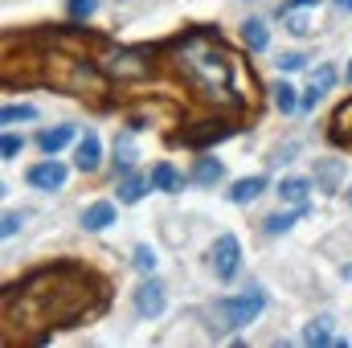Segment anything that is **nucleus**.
<instances>
[{
  "label": "nucleus",
  "instance_id": "9b49d317",
  "mask_svg": "<svg viewBox=\"0 0 352 348\" xmlns=\"http://www.w3.org/2000/svg\"><path fill=\"white\" fill-rule=\"evenodd\" d=\"M328 135H332V144H344V148H352V98H344V102L332 111Z\"/></svg>",
  "mask_w": 352,
  "mask_h": 348
},
{
  "label": "nucleus",
  "instance_id": "cd10ccee",
  "mask_svg": "<svg viewBox=\"0 0 352 348\" xmlns=\"http://www.w3.org/2000/svg\"><path fill=\"white\" fill-rule=\"evenodd\" d=\"M283 21H287V29H291L295 37H307V33H311V29H307V21H303L299 12H283Z\"/></svg>",
  "mask_w": 352,
  "mask_h": 348
},
{
  "label": "nucleus",
  "instance_id": "423d86ee",
  "mask_svg": "<svg viewBox=\"0 0 352 348\" xmlns=\"http://www.w3.org/2000/svg\"><path fill=\"white\" fill-rule=\"evenodd\" d=\"M213 274L217 279H234L238 274V259H242V246H238V238L234 234H221L217 242H213Z\"/></svg>",
  "mask_w": 352,
  "mask_h": 348
},
{
  "label": "nucleus",
  "instance_id": "c756f323",
  "mask_svg": "<svg viewBox=\"0 0 352 348\" xmlns=\"http://www.w3.org/2000/svg\"><path fill=\"white\" fill-rule=\"evenodd\" d=\"M16 230H21V213H4V226H0V234H4V238H12Z\"/></svg>",
  "mask_w": 352,
  "mask_h": 348
},
{
  "label": "nucleus",
  "instance_id": "6ab92c4d",
  "mask_svg": "<svg viewBox=\"0 0 352 348\" xmlns=\"http://www.w3.org/2000/svg\"><path fill=\"white\" fill-rule=\"evenodd\" d=\"M307 180H299V176H287L283 184H278V197L283 201H291V205H303V209H311V201H307Z\"/></svg>",
  "mask_w": 352,
  "mask_h": 348
},
{
  "label": "nucleus",
  "instance_id": "0eeeda50",
  "mask_svg": "<svg viewBox=\"0 0 352 348\" xmlns=\"http://www.w3.org/2000/svg\"><path fill=\"white\" fill-rule=\"evenodd\" d=\"M135 312H140L144 320H156V316L164 312V283H156V279L140 283V291H135Z\"/></svg>",
  "mask_w": 352,
  "mask_h": 348
},
{
  "label": "nucleus",
  "instance_id": "4be33fe9",
  "mask_svg": "<svg viewBox=\"0 0 352 348\" xmlns=\"http://www.w3.org/2000/svg\"><path fill=\"white\" fill-rule=\"evenodd\" d=\"M307 213H311V209H303V205H295V209H291V213H283V217L274 213V217H266V234H287V230H291L299 217H307Z\"/></svg>",
  "mask_w": 352,
  "mask_h": 348
},
{
  "label": "nucleus",
  "instance_id": "7c9ffc66",
  "mask_svg": "<svg viewBox=\"0 0 352 348\" xmlns=\"http://www.w3.org/2000/svg\"><path fill=\"white\" fill-rule=\"evenodd\" d=\"M303 62H307L303 54H283V58H278V66H283V70H299Z\"/></svg>",
  "mask_w": 352,
  "mask_h": 348
},
{
  "label": "nucleus",
  "instance_id": "6e6552de",
  "mask_svg": "<svg viewBox=\"0 0 352 348\" xmlns=\"http://www.w3.org/2000/svg\"><path fill=\"white\" fill-rule=\"evenodd\" d=\"M29 184H33V188H41V193H54V188H62V184H66V168H62L58 160H45V164L29 168Z\"/></svg>",
  "mask_w": 352,
  "mask_h": 348
},
{
  "label": "nucleus",
  "instance_id": "9d476101",
  "mask_svg": "<svg viewBox=\"0 0 352 348\" xmlns=\"http://www.w3.org/2000/svg\"><path fill=\"white\" fill-rule=\"evenodd\" d=\"M332 87H336V70H332V66H320V70L311 74V83H307V90H303L299 107H307V111H311V107H316V102H320V98H324V94H328Z\"/></svg>",
  "mask_w": 352,
  "mask_h": 348
},
{
  "label": "nucleus",
  "instance_id": "5701e85b",
  "mask_svg": "<svg viewBox=\"0 0 352 348\" xmlns=\"http://www.w3.org/2000/svg\"><path fill=\"white\" fill-rule=\"evenodd\" d=\"M221 176H226L221 160H197V168H192V180L197 184H217Z\"/></svg>",
  "mask_w": 352,
  "mask_h": 348
},
{
  "label": "nucleus",
  "instance_id": "412c9836",
  "mask_svg": "<svg viewBox=\"0 0 352 348\" xmlns=\"http://www.w3.org/2000/svg\"><path fill=\"white\" fill-rule=\"evenodd\" d=\"M180 184H184V176L176 173L173 164H156V168H152V188H160V193H180Z\"/></svg>",
  "mask_w": 352,
  "mask_h": 348
},
{
  "label": "nucleus",
  "instance_id": "f8f14e48",
  "mask_svg": "<svg viewBox=\"0 0 352 348\" xmlns=\"http://www.w3.org/2000/svg\"><path fill=\"white\" fill-rule=\"evenodd\" d=\"M230 135H234L230 123H201V131H184L180 140L192 144V148H205V144H221V140H230Z\"/></svg>",
  "mask_w": 352,
  "mask_h": 348
},
{
  "label": "nucleus",
  "instance_id": "20e7f679",
  "mask_svg": "<svg viewBox=\"0 0 352 348\" xmlns=\"http://www.w3.org/2000/svg\"><path fill=\"white\" fill-rule=\"evenodd\" d=\"M266 295L263 291H246V295H234V299H217L209 307V320H213V332H234V328H246L263 316Z\"/></svg>",
  "mask_w": 352,
  "mask_h": 348
},
{
  "label": "nucleus",
  "instance_id": "bb28decb",
  "mask_svg": "<svg viewBox=\"0 0 352 348\" xmlns=\"http://www.w3.org/2000/svg\"><path fill=\"white\" fill-rule=\"evenodd\" d=\"M16 152H21V135L4 131V140H0V156H4V160H16Z\"/></svg>",
  "mask_w": 352,
  "mask_h": 348
},
{
  "label": "nucleus",
  "instance_id": "c9c22d12",
  "mask_svg": "<svg viewBox=\"0 0 352 348\" xmlns=\"http://www.w3.org/2000/svg\"><path fill=\"white\" fill-rule=\"evenodd\" d=\"M349 83H352V66H349Z\"/></svg>",
  "mask_w": 352,
  "mask_h": 348
},
{
  "label": "nucleus",
  "instance_id": "ddd939ff",
  "mask_svg": "<svg viewBox=\"0 0 352 348\" xmlns=\"http://www.w3.org/2000/svg\"><path fill=\"white\" fill-rule=\"evenodd\" d=\"M303 345H344L336 332H332V316H316L307 328H303Z\"/></svg>",
  "mask_w": 352,
  "mask_h": 348
},
{
  "label": "nucleus",
  "instance_id": "a211bd4d",
  "mask_svg": "<svg viewBox=\"0 0 352 348\" xmlns=\"http://www.w3.org/2000/svg\"><path fill=\"white\" fill-rule=\"evenodd\" d=\"M148 188H152V176L127 173V176H123V184H119V201H123V205H135V201H140Z\"/></svg>",
  "mask_w": 352,
  "mask_h": 348
},
{
  "label": "nucleus",
  "instance_id": "72a5a7b5",
  "mask_svg": "<svg viewBox=\"0 0 352 348\" xmlns=\"http://www.w3.org/2000/svg\"><path fill=\"white\" fill-rule=\"evenodd\" d=\"M336 4H340V8H349V12H352V0H336Z\"/></svg>",
  "mask_w": 352,
  "mask_h": 348
},
{
  "label": "nucleus",
  "instance_id": "f704fd0d",
  "mask_svg": "<svg viewBox=\"0 0 352 348\" xmlns=\"http://www.w3.org/2000/svg\"><path fill=\"white\" fill-rule=\"evenodd\" d=\"M349 205H352V188H349Z\"/></svg>",
  "mask_w": 352,
  "mask_h": 348
},
{
  "label": "nucleus",
  "instance_id": "2eb2a0df",
  "mask_svg": "<svg viewBox=\"0 0 352 348\" xmlns=\"http://www.w3.org/2000/svg\"><path fill=\"white\" fill-rule=\"evenodd\" d=\"M266 193V176H246V180H238L234 188H230V201L234 205H250V201H258Z\"/></svg>",
  "mask_w": 352,
  "mask_h": 348
},
{
  "label": "nucleus",
  "instance_id": "39448f33",
  "mask_svg": "<svg viewBox=\"0 0 352 348\" xmlns=\"http://www.w3.org/2000/svg\"><path fill=\"white\" fill-rule=\"evenodd\" d=\"M98 70L115 83H140V78L152 74V54L140 50V45H111L98 58Z\"/></svg>",
  "mask_w": 352,
  "mask_h": 348
},
{
  "label": "nucleus",
  "instance_id": "1a4fd4ad",
  "mask_svg": "<svg viewBox=\"0 0 352 348\" xmlns=\"http://www.w3.org/2000/svg\"><path fill=\"white\" fill-rule=\"evenodd\" d=\"M102 164V144H98V135L87 131L82 140H78V148H74V168L78 173H94Z\"/></svg>",
  "mask_w": 352,
  "mask_h": 348
},
{
  "label": "nucleus",
  "instance_id": "f257e3e1",
  "mask_svg": "<svg viewBox=\"0 0 352 348\" xmlns=\"http://www.w3.org/2000/svg\"><path fill=\"white\" fill-rule=\"evenodd\" d=\"M102 303H107V295H102L98 274H90L87 266H74V262H54V266L33 270L16 287H8L4 316H8V324L16 320L21 328L54 332V328L82 324L87 316L102 312Z\"/></svg>",
  "mask_w": 352,
  "mask_h": 348
},
{
  "label": "nucleus",
  "instance_id": "f03ea898",
  "mask_svg": "<svg viewBox=\"0 0 352 348\" xmlns=\"http://www.w3.org/2000/svg\"><path fill=\"white\" fill-rule=\"evenodd\" d=\"M173 70L197 90L201 102L209 107H226V111H246L254 102V78L250 70H242L238 54L205 29L184 33L173 45Z\"/></svg>",
  "mask_w": 352,
  "mask_h": 348
},
{
  "label": "nucleus",
  "instance_id": "7ed1b4c3",
  "mask_svg": "<svg viewBox=\"0 0 352 348\" xmlns=\"http://www.w3.org/2000/svg\"><path fill=\"white\" fill-rule=\"evenodd\" d=\"M45 83L54 90H66V94H102V70L98 62H82V58H70V54H45Z\"/></svg>",
  "mask_w": 352,
  "mask_h": 348
},
{
  "label": "nucleus",
  "instance_id": "f3484780",
  "mask_svg": "<svg viewBox=\"0 0 352 348\" xmlns=\"http://www.w3.org/2000/svg\"><path fill=\"white\" fill-rule=\"evenodd\" d=\"M242 41H246L250 54H263L266 45H270V33H266V25L258 21V17H250V21L242 25Z\"/></svg>",
  "mask_w": 352,
  "mask_h": 348
},
{
  "label": "nucleus",
  "instance_id": "2f4dec72",
  "mask_svg": "<svg viewBox=\"0 0 352 348\" xmlns=\"http://www.w3.org/2000/svg\"><path fill=\"white\" fill-rule=\"evenodd\" d=\"M316 4H320V0H287V4L278 8V17H283V12H299V8H316Z\"/></svg>",
  "mask_w": 352,
  "mask_h": 348
},
{
  "label": "nucleus",
  "instance_id": "473e14b6",
  "mask_svg": "<svg viewBox=\"0 0 352 348\" xmlns=\"http://www.w3.org/2000/svg\"><path fill=\"white\" fill-rule=\"evenodd\" d=\"M320 180H324V188H336V164H324L320 168Z\"/></svg>",
  "mask_w": 352,
  "mask_h": 348
},
{
  "label": "nucleus",
  "instance_id": "b1692460",
  "mask_svg": "<svg viewBox=\"0 0 352 348\" xmlns=\"http://www.w3.org/2000/svg\"><path fill=\"white\" fill-rule=\"evenodd\" d=\"M270 94H274V107H278L283 115H291V111L299 107V98H295V87H291V83H278Z\"/></svg>",
  "mask_w": 352,
  "mask_h": 348
},
{
  "label": "nucleus",
  "instance_id": "393cba45",
  "mask_svg": "<svg viewBox=\"0 0 352 348\" xmlns=\"http://www.w3.org/2000/svg\"><path fill=\"white\" fill-rule=\"evenodd\" d=\"M33 115H37V107H12V102H8V107L0 111V123L12 127V123H25V119H33Z\"/></svg>",
  "mask_w": 352,
  "mask_h": 348
},
{
  "label": "nucleus",
  "instance_id": "4468645a",
  "mask_svg": "<svg viewBox=\"0 0 352 348\" xmlns=\"http://www.w3.org/2000/svg\"><path fill=\"white\" fill-rule=\"evenodd\" d=\"M107 226H115V205H111V201H94L90 209H82V230L98 234V230H107Z\"/></svg>",
  "mask_w": 352,
  "mask_h": 348
},
{
  "label": "nucleus",
  "instance_id": "c85d7f7f",
  "mask_svg": "<svg viewBox=\"0 0 352 348\" xmlns=\"http://www.w3.org/2000/svg\"><path fill=\"white\" fill-rule=\"evenodd\" d=\"M90 12H94V0H70V17L74 21H87Z\"/></svg>",
  "mask_w": 352,
  "mask_h": 348
},
{
  "label": "nucleus",
  "instance_id": "a878e982",
  "mask_svg": "<svg viewBox=\"0 0 352 348\" xmlns=\"http://www.w3.org/2000/svg\"><path fill=\"white\" fill-rule=\"evenodd\" d=\"M131 262H135V270L152 274V270H156V250H152V246H135V254H131Z\"/></svg>",
  "mask_w": 352,
  "mask_h": 348
},
{
  "label": "nucleus",
  "instance_id": "dca6fc26",
  "mask_svg": "<svg viewBox=\"0 0 352 348\" xmlns=\"http://www.w3.org/2000/svg\"><path fill=\"white\" fill-rule=\"evenodd\" d=\"M70 140H74V127H50V131L37 135V148H41L45 156H54V152H62Z\"/></svg>",
  "mask_w": 352,
  "mask_h": 348
},
{
  "label": "nucleus",
  "instance_id": "aec40b11",
  "mask_svg": "<svg viewBox=\"0 0 352 348\" xmlns=\"http://www.w3.org/2000/svg\"><path fill=\"white\" fill-rule=\"evenodd\" d=\"M135 160H140V152H135V140H131V135H119V140H115V168L127 176L131 168H135Z\"/></svg>",
  "mask_w": 352,
  "mask_h": 348
}]
</instances>
